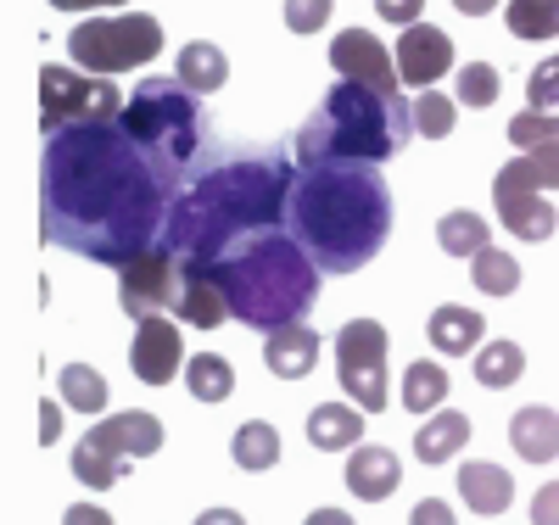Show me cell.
<instances>
[{"label": "cell", "mask_w": 559, "mask_h": 525, "mask_svg": "<svg viewBox=\"0 0 559 525\" xmlns=\"http://www.w3.org/2000/svg\"><path fill=\"white\" fill-rule=\"evenodd\" d=\"M437 247H442L448 258H476L481 247H492V235H487V224H481L476 213H448V218L437 224Z\"/></svg>", "instance_id": "30"}, {"label": "cell", "mask_w": 559, "mask_h": 525, "mask_svg": "<svg viewBox=\"0 0 559 525\" xmlns=\"http://www.w3.org/2000/svg\"><path fill=\"white\" fill-rule=\"evenodd\" d=\"M492 202H498V218L509 235H521V241H548V235L559 229V213L548 207L543 190H526L515 179H492Z\"/></svg>", "instance_id": "15"}, {"label": "cell", "mask_w": 559, "mask_h": 525, "mask_svg": "<svg viewBox=\"0 0 559 525\" xmlns=\"http://www.w3.org/2000/svg\"><path fill=\"white\" fill-rule=\"evenodd\" d=\"M179 291H185V269H179V258L163 252V247L140 252L134 263L118 269V302H123V313H129L134 324L179 308Z\"/></svg>", "instance_id": "11"}, {"label": "cell", "mask_w": 559, "mask_h": 525, "mask_svg": "<svg viewBox=\"0 0 559 525\" xmlns=\"http://www.w3.org/2000/svg\"><path fill=\"white\" fill-rule=\"evenodd\" d=\"M453 90H459V107H492L498 102V68L492 62H464Z\"/></svg>", "instance_id": "36"}, {"label": "cell", "mask_w": 559, "mask_h": 525, "mask_svg": "<svg viewBox=\"0 0 559 525\" xmlns=\"http://www.w3.org/2000/svg\"><path fill=\"white\" fill-rule=\"evenodd\" d=\"M336 0H286V28L292 34H319L324 23H331Z\"/></svg>", "instance_id": "38"}, {"label": "cell", "mask_w": 559, "mask_h": 525, "mask_svg": "<svg viewBox=\"0 0 559 525\" xmlns=\"http://www.w3.org/2000/svg\"><path fill=\"white\" fill-rule=\"evenodd\" d=\"M509 442H515V453H521L526 464H548V458H559V414L543 408V403L521 408L515 419H509Z\"/></svg>", "instance_id": "21"}, {"label": "cell", "mask_w": 559, "mask_h": 525, "mask_svg": "<svg viewBox=\"0 0 559 525\" xmlns=\"http://www.w3.org/2000/svg\"><path fill=\"white\" fill-rule=\"evenodd\" d=\"M526 374V353L515 342H487L476 353V380L487 392H503V386H515V380Z\"/></svg>", "instance_id": "28"}, {"label": "cell", "mask_w": 559, "mask_h": 525, "mask_svg": "<svg viewBox=\"0 0 559 525\" xmlns=\"http://www.w3.org/2000/svg\"><path fill=\"white\" fill-rule=\"evenodd\" d=\"M414 107L397 90L336 79L297 129V163H386L408 146Z\"/></svg>", "instance_id": "5"}, {"label": "cell", "mask_w": 559, "mask_h": 525, "mask_svg": "<svg viewBox=\"0 0 559 525\" xmlns=\"http://www.w3.org/2000/svg\"><path fill=\"white\" fill-rule=\"evenodd\" d=\"M376 12H381L386 23H397V28H414L419 12H426V0H376Z\"/></svg>", "instance_id": "39"}, {"label": "cell", "mask_w": 559, "mask_h": 525, "mask_svg": "<svg viewBox=\"0 0 559 525\" xmlns=\"http://www.w3.org/2000/svg\"><path fill=\"white\" fill-rule=\"evenodd\" d=\"M174 179H191L213 157V123L202 112V95L179 79H146L118 118Z\"/></svg>", "instance_id": "6"}, {"label": "cell", "mask_w": 559, "mask_h": 525, "mask_svg": "<svg viewBox=\"0 0 559 525\" xmlns=\"http://www.w3.org/2000/svg\"><path fill=\"white\" fill-rule=\"evenodd\" d=\"M554 102H559V57L537 62V68H532V79H526V107L554 112Z\"/></svg>", "instance_id": "37"}, {"label": "cell", "mask_w": 559, "mask_h": 525, "mask_svg": "<svg viewBox=\"0 0 559 525\" xmlns=\"http://www.w3.org/2000/svg\"><path fill=\"white\" fill-rule=\"evenodd\" d=\"M509 140H515L521 152L554 146V140H559V112H537V107L515 112V118H509Z\"/></svg>", "instance_id": "35"}, {"label": "cell", "mask_w": 559, "mask_h": 525, "mask_svg": "<svg viewBox=\"0 0 559 525\" xmlns=\"http://www.w3.org/2000/svg\"><path fill=\"white\" fill-rule=\"evenodd\" d=\"M471 263H476L471 279H476V291H481V297H509V291L521 285V263L509 258V252H498V247H481Z\"/></svg>", "instance_id": "31"}, {"label": "cell", "mask_w": 559, "mask_h": 525, "mask_svg": "<svg viewBox=\"0 0 559 525\" xmlns=\"http://www.w3.org/2000/svg\"><path fill=\"white\" fill-rule=\"evenodd\" d=\"M498 7V0H453V12H464V17H487Z\"/></svg>", "instance_id": "47"}, {"label": "cell", "mask_w": 559, "mask_h": 525, "mask_svg": "<svg viewBox=\"0 0 559 525\" xmlns=\"http://www.w3.org/2000/svg\"><path fill=\"white\" fill-rule=\"evenodd\" d=\"M532 525H559V481H548V487L532 498Z\"/></svg>", "instance_id": "41"}, {"label": "cell", "mask_w": 559, "mask_h": 525, "mask_svg": "<svg viewBox=\"0 0 559 525\" xmlns=\"http://www.w3.org/2000/svg\"><path fill=\"white\" fill-rule=\"evenodd\" d=\"M51 7H57V12H96V7H102V12H107V7H123V0H51Z\"/></svg>", "instance_id": "44"}, {"label": "cell", "mask_w": 559, "mask_h": 525, "mask_svg": "<svg viewBox=\"0 0 559 525\" xmlns=\"http://www.w3.org/2000/svg\"><path fill=\"white\" fill-rule=\"evenodd\" d=\"M448 403V369L442 363H408V374H403V408L408 414H437Z\"/></svg>", "instance_id": "27"}, {"label": "cell", "mask_w": 559, "mask_h": 525, "mask_svg": "<svg viewBox=\"0 0 559 525\" xmlns=\"http://www.w3.org/2000/svg\"><path fill=\"white\" fill-rule=\"evenodd\" d=\"M331 68H336L342 79L376 84V90H397V84H403L397 57H392L369 28H342V34H336V45H331Z\"/></svg>", "instance_id": "13"}, {"label": "cell", "mask_w": 559, "mask_h": 525, "mask_svg": "<svg viewBox=\"0 0 559 525\" xmlns=\"http://www.w3.org/2000/svg\"><path fill=\"white\" fill-rule=\"evenodd\" d=\"M207 269L224 285L229 313H236L247 330H263V336H274V330H286V324H302V313L319 297V274H324L302 252V241L292 229L286 235H280V229L247 235L241 247H229Z\"/></svg>", "instance_id": "4"}, {"label": "cell", "mask_w": 559, "mask_h": 525, "mask_svg": "<svg viewBox=\"0 0 559 525\" xmlns=\"http://www.w3.org/2000/svg\"><path fill=\"white\" fill-rule=\"evenodd\" d=\"M336 380L358 408L369 414L386 408V324L347 319L336 330Z\"/></svg>", "instance_id": "10"}, {"label": "cell", "mask_w": 559, "mask_h": 525, "mask_svg": "<svg viewBox=\"0 0 559 525\" xmlns=\"http://www.w3.org/2000/svg\"><path fill=\"white\" fill-rule=\"evenodd\" d=\"M185 386H191L197 403H229L236 369H229V358H218V353H197L191 363H185Z\"/></svg>", "instance_id": "25"}, {"label": "cell", "mask_w": 559, "mask_h": 525, "mask_svg": "<svg viewBox=\"0 0 559 525\" xmlns=\"http://www.w3.org/2000/svg\"><path fill=\"white\" fill-rule=\"evenodd\" d=\"M503 179H515V184H526V190H559V140L554 146H537V152H521L515 163H503L498 168Z\"/></svg>", "instance_id": "29"}, {"label": "cell", "mask_w": 559, "mask_h": 525, "mask_svg": "<svg viewBox=\"0 0 559 525\" xmlns=\"http://www.w3.org/2000/svg\"><path fill=\"white\" fill-rule=\"evenodd\" d=\"M123 118V95L102 73H73V68H45L39 73V129L57 134L73 123H112Z\"/></svg>", "instance_id": "9"}, {"label": "cell", "mask_w": 559, "mask_h": 525, "mask_svg": "<svg viewBox=\"0 0 559 525\" xmlns=\"http://www.w3.org/2000/svg\"><path fill=\"white\" fill-rule=\"evenodd\" d=\"M408 525H459V520H453V509H448L442 498H419V503L408 509Z\"/></svg>", "instance_id": "40"}, {"label": "cell", "mask_w": 559, "mask_h": 525, "mask_svg": "<svg viewBox=\"0 0 559 525\" xmlns=\"http://www.w3.org/2000/svg\"><path fill=\"white\" fill-rule=\"evenodd\" d=\"M62 525H112V514H107L102 503H68Z\"/></svg>", "instance_id": "42"}, {"label": "cell", "mask_w": 559, "mask_h": 525, "mask_svg": "<svg viewBox=\"0 0 559 525\" xmlns=\"http://www.w3.org/2000/svg\"><path fill=\"white\" fill-rule=\"evenodd\" d=\"M397 475H403V464H397L392 448H376V442L353 448V458H347V492L364 498V503H381V498L397 492Z\"/></svg>", "instance_id": "18"}, {"label": "cell", "mask_w": 559, "mask_h": 525, "mask_svg": "<svg viewBox=\"0 0 559 525\" xmlns=\"http://www.w3.org/2000/svg\"><path fill=\"white\" fill-rule=\"evenodd\" d=\"M464 442H471V419H464L459 408H437L426 425H419V437H414V458H419V464H448Z\"/></svg>", "instance_id": "22"}, {"label": "cell", "mask_w": 559, "mask_h": 525, "mask_svg": "<svg viewBox=\"0 0 559 525\" xmlns=\"http://www.w3.org/2000/svg\"><path fill=\"white\" fill-rule=\"evenodd\" d=\"M481 330H487V319H481L476 308H464V302H442V308L431 313V324H426V336H431V347H437L442 358H459V353L481 347Z\"/></svg>", "instance_id": "20"}, {"label": "cell", "mask_w": 559, "mask_h": 525, "mask_svg": "<svg viewBox=\"0 0 559 525\" xmlns=\"http://www.w3.org/2000/svg\"><path fill=\"white\" fill-rule=\"evenodd\" d=\"M57 431H62V414H57V403H45L39 408V442H57Z\"/></svg>", "instance_id": "43"}, {"label": "cell", "mask_w": 559, "mask_h": 525, "mask_svg": "<svg viewBox=\"0 0 559 525\" xmlns=\"http://www.w3.org/2000/svg\"><path fill=\"white\" fill-rule=\"evenodd\" d=\"M179 84H191L197 95H207V90H224V79H229V57L218 51V45H207V39H191L179 51V73H174Z\"/></svg>", "instance_id": "24"}, {"label": "cell", "mask_w": 559, "mask_h": 525, "mask_svg": "<svg viewBox=\"0 0 559 525\" xmlns=\"http://www.w3.org/2000/svg\"><path fill=\"white\" fill-rule=\"evenodd\" d=\"M509 34L515 39H554L559 34V0H509Z\"/></svg>", "instance_id": "32"}, {"label": "cell", "mask_w": 559, "mask_h": 525, "mask_svg": "<svg viewBox=\"0 0 559 525\" xmlns=\"http://www.w3.org/2000/svg\"><path fill=\"white\" fill-rule=\"evenodd\" d=\"M263 363H269V374H280V380H302V374H313V363H319V330H308V324L274 330L269 347H263Z\"/></svg>", "instance_id": "19"}, {"label": "cell", "mask_w": 559, "mask_h": 525, "mask_svg": "<svg viewBox=\"0 0 559 525\" xmlns=\"http://www.w3.org/2000/svg\"><path fill=\"white\" fill-rule=\"evenodd\" d=\"M62 397H68L79 414H102V403H107V380L90 369V363H68V369H62Z\"/></svg>", "instance_id": "34"}, {"label": "cell", "mask_w": 559, "mask_h": 525, "mask_svg": "<svg viewBox=\"0 0 559 525\" xmlns=\"http://www.w3.org/2000/svg\"><path fill=\"white\" fill-rule=\"evenodd\" d=\"M185 336H179V324L174 319H140V330H134V353H129V369L146 380V386H168V380H179L185 374Z\"/></svg>", "instance_id": "12"}, {"label": "cell", "mask_w": 559, "mask_h": 525, "mask_svg": "<svg viewBox=\"0 0 559 525\" xmlns=\"http://www.w3.org/2000/svg\"><path fill=\"white\" fill-rule=\"evenodd\" d=\"M157 448H163V419L157 414H112L73 448V475L90 492H107L123 475V464L152 458Z\"/></svg>", "instance_id": "8"}, {"label": "cell", "mask_w": 559, "mask_h": 525, "mask_svg": "<svg viewBox=\"0 0 559 525\" xmlns=\"http://www.w3.org/2000/svg\"><path fill=\"white\" fill-rule=\"evenodd\" d=\"M286 229L324 274L369 269L392 235V184L381 163H297Z\"/></svg>", "instance_id": "3"}, {"label": "cell", "mask_w": 559, "mask_h": 525, "mask_svg": "<svg viewBox=\"0 0 559 525\" xmlns=\"http://www.w3.org/2000/svg\"><path fill=\"white\" fill-rule=\"evenodd\" d=\"M163 51V23L146 17V12H118V17H90L68 34V57L84 68V73H134L146 68L152 57Z\"/></svg>", "instance_id": "7"}, {"label": "cell", "mask_w": 559, "mask_h": 525, "mask_svg": "<svg viewBox=\"0 0 559 525\" xmlns=\"http://www.w3.org/2000/svg\"><path fill=\"white\" fill-rule=\"evenodd\" d=\"M397 73H403L408 90H431L437 79L453 73V39L442 28H431V23L403 28V39H397Z\"/></svg>", "instance_id": "14"}, {"label": "cell", "mask_w": 559, "mask_h": 525, "mask_svg": "<svg viewBox=\"0 0 559 525\" xmlns=\"http://www.w3.org/2000/svg\"><path fill=\"white\" fill-rule=\"evenodd\" d=\"M453 118H459L453 95H442V90H419L414 95V134L442 140V134H453Z\"/></svg>", "instance_id": "33"}, {"label": "cell", "mask_w": 559, "mask_h": 525, "mask_svg": "<svg viewBox=\"0 0 559 525\" xmlns=\"http://www.w3.org/2000/svg\"><path fill=\"white\" fill-rule=\"evenodd\" d=\"M179 190L185 179H174L118 118L73 123L45 134L39 235L102 269H123L163 241Z\"/></svg>", "instance_id": "1"}, {"label": "cell", "mask_w": 559, "mask_h": 525, "mask_svg": "<svg viewBox=\"0 0 559 525\" xmlns=\"http://www.w3.org/2000/svg\"><path fill=\"white\" fill-rule=\"evenodd\" d=\"M197 525H247L236 509H207V514H197Z\"/></svg>", "instance_id": "46"}, {"label": "cell", "mask_w": 559, "mask_h": 525, "mask_svg": "<svg viewBox=\"0 0 559 525\" xmlns=\"http://www.w3.org/2000/svg\"><path fill=\"white\" fill-rule=\"evenodd\" d=\"M292 184H297V168L280 146L213 152L191 179H185L157 247L174 252L179 263H213L229 247H241L247 235L286 224Z\"/></svg>", "instance_id": "2"}, {"label": "cell", "mask_w": 559, "mask_h": 525, "mask_svg": "<svg viewBox=\"0 0 559 525\" xmlns=\"http://www.w3.org/2000/svg\"><path fill=\"white\" fill-rule=\"evenodd\" d=\"M185 269V291H179V319L191 324V330H218L229 319V297H224V285L207 263H179Z\"/></svg>", "instance_id": "16"}, {"label": "cell", "mask_w": 559, "mask_h": 525, "mask_svg": "<svg viewBox=\"0 0 559 525\" xmlns=\"http://www.w3.org/2000/svg\"><path fill=\"white\" fill-rule=\"evenodd\" d=\"M280 448H286V442H280V431H274L269 419H247L241 431H236V442H229L236 464L252 469V475H258V469H274V464H280Z\"/></svg>", "instance_id": "26"}, {"label": "cell", "mask_w": 559, "mask_h": 525, "mask_svg": "<svg viewBox=\"0 0 559 525\" xmlns=\"http://www.w3.org/2000/svg\"><path fill=\"white\" fill-rule=\"evenodd\" d=\"M459 498L471 514H503L515 503V481H509L503 464H487V458H471L459 464Z\"/></svg>", "instance_id": "17"}, {"label": "cell", "mask_w": 559, "mask_h": 525, "mask_svg": "<svg viewBox=\"0 0 559 525\" xmlns=\"http://www.w3.org/2000/svg\"><path fill=\"white\" fill-rule=\"evenodd\" d=\"M302 525H353V514H342V509H313Z\"/></svg>", "instance_id": "45"}, {"label": "cell", "mask_w": 559, "mask_h": 525, "mask_svg": "<svg viewBox=\"0 0 559 525\" xmlns=\"http://www.w3.org/2000/svg\"><path fill=\"white\" fill-rule=\"evenodd\" d=\"M358 437H364V414L347 408V403H319V408L308 414V442H313L319 453L358 448Z\"/></svg>", "instance_id": "23"}]
</instances>
